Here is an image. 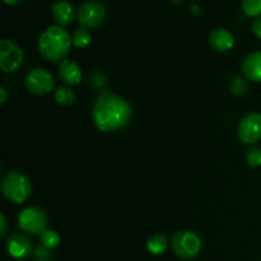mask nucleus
<instances>
[{
    "label": "nucleus",
    "mask_w": 261,
    "mask_h": 261,
    "mask_svg": "<svg viewBox=\"0 0 261 261\" xmlns=\"http://www.w3.org/2000/svg\"><path fill=\"white\" fill-rule=\"evenodd\" d=\"M133 110L126 99L112 92H102L92 106V120L99 132L116 133L129 125Z\"/></svg>",
    "instance_id": "1"
},
{
    "label": "nucleus",
    "mask_w": 261,
    "mask_h": 261,
    "mask_svg": "<svg viewBox=\"0 0 261 261\" xmlns=\"http://www.w3.org/2000/svg\"><path fill=\"white\" fill-rule=\"evenodd\" d=\"M73 40L61 25H50L38 37V50L50 63H61L70 51Z\"/></svg>",
    "instance_id": "2"
},
{
    "label": "nucleus",
    "mask_w": 261,
    "mask_h": 261,
    "mask_svg": "<svg viewBox=\"0 0 261 261\" xmlns=\"http://www.w3.org/2000/svg\"><path fill=\"white\" fill-rule=\"evenodd\" d=\"M2 193L10 203L22 204L32 194V184L19 171H9L2 178Z\"/></svg>",
    "instance_id": "3"
},
{
    "label": "nucleus",
    "mask_w": 261,
    "mask_h": 261,
    "mask_svg": "<svg viewBox=\"0 0 261 261\" xmlns=\"http://www.w3.org/2000/svg\"><path fill=\"white\" fill-rule=\"evenodd\" d=\"M18 227L20 231L30 236H41L47 229V214L41 206H28L18 216Z\"/></svg>",
    "instance_id": "4"
},
{
    "label": "nucleus",
    "mask_w": 261,
    "mask_h": 261,
    "mask_svg": "<svg viewBox=\"0 0 261 261\" xmlns=\"http://www.w3.org/2000/svg\"><path fill=\"white\" fill-rule=\"evenodd\" d=\"M171 249L173 254L182 260H193L201 250V240L191 231H178L171 237Z\"/></svg>",
    "instance_id": "5"
},
{
    "label": "nucleus",
    "mask_w": 261,
    "mask_h": 261,
    "mask_svg": "<svg viewBox=\"0 0 261 261\" xmlns=\"http://www.w3.org/2000/svg\"><path fill=\"white\" fill-rule=\"evenodd\" d=\"M24 60L23 51L17 43L9 38L0 41V68L4 73L18 70Z\"/></svg>",
    "instance_id": "6"
},
{
    "label": "nucleus",
    "mask_w": 261,
    "mask_h": 261,
    "mask_svg": "<svg viewBox=\"0 0 261 261\" xmlns=\"http://www.w3.org/2000/svg\"><path fill=\"white\" fill-rule=\"evenodd\" d=\"M24 84L30 93L35 94V96H45L53 91L55 81L50 71H47L46 69L36 68L27 74Z\"/></svg>",
    "instance_id": "7"
},
{
    "label": "nucleus",
    "mask_w": 261,
    "mask_h": 261,
    "mask_svg": "<svg viewBox=\"0 0 261 261\" xmlns=\"http://www.w3.org/2000/svg\"><path fill=\"white\" fill-rule=\"evenodd\" d=\"M106 18V8L98 2H86L76 12V20L84 28H96Z\"/></svg>",
    "instance_id": "8"
},
{
    "label": "nucleus",
    "mask_w": 261,
    "mask_h": 261,
    "mask_svg": "<svg viewBox=\"0 0 261 261\" xmlns=\"http://www.w3.org/2000/svg\"><path fill=\"white\" fill-rule=\"evenodd\" d=\"M237 135L244 144H255L261 139V114L251 112L244 116L237 126Z\"/></svg>",
    "instance_id": "9"
},
{
    "label": "nucleus",
    "mask_w": 261,
    "mask_h": 261,
    "mask_svg": "<svg viewBox=\"0 0 261 261\" xmlns=\"http://www.w3.org/2000/svg\"><path fill=\"white\" fill-rule=\"evenodd\" d=\"M5 246H7L8 254L17 260L27 259L33 251L31 240L23 233H14L8 237Z\"/></svg>",
    "instance_id": "10"
},
{
    "label": "nucleus",
    "mask_w": 261,
    "mask_h": 261,
    "mask_svg": "<svg viewBox=\"0 0 261 261\" xmlns=\"http://www.w3.org/2000/svg\"><path fill=\"white\" fill-rule=\"evenodd\" d=\"M51 15L59 25H69L74 22L76 13L70 3L66 0H58L51 7Z\"/></svg>",
    "instance_id": "11"
},
{
    "label": "nucleus",
    "mask_w": 261,
    "mask_h": 261,
    "mask_svg": "<svg viewBox=\"0 0 261 261\" xmlns=\"http://www.w3.org/2000/svg\"><path fill=\"white\" fill-rule=\"evenodd\" d=\"M209 46L213 48L214 51L218 53H224L233 47L234 45V37L229 31L224 30V28H216L209 35Z\"/></svg>",
    "instance_id": "12"
},
{
    "label": "nucleus",
    "mask_w": 261,
    "mask_h": 261,
    "mask_svg": "<svg viewBox=\"0 0 261 261\" xmlns=\"http://www.w3.org/2000/svg\"><path fill=\"white\" fill-rule=\"evenodd\" d=\"M241 70L249 81L261 83V51L249 54L242 61Z\"/></svg>",
    "instance_id": "13"
},
{
    "label": "nucleus",
    "mask_w": 261,
    "mask_h": 261,
    "mask_svg": "<svg viewBox=\"0 0 261 261\" xmlns=\"http://www.w3.org/2000/svg\"><path fill=\"white\" fill-rule=\"evenodd\" d=\"M59 76L64 83L69 84V86H75V84L81 83L82 70L78 64L65 59L59 64Z\"/></svg>",
    "instance_id": "14"
},
{
    "label": "nucleus",
    "mask_w": 261,
    "mask_h": 261,
    "mask_svg": "<svg viewBox=\"0 0 261 261\" xmlns=\"http://www.w3.org/2000/svg\"><path fill=\"white\" fill-rule=\"evenodd\" d=\"M168 240L165 234L155 233L150 236L147 241V250L152 255H161L167 250Z\"/></svg>",
    "instance_id": "15"
},
{
    "label": "nucleus",
    "mask_w": 261,
    "mask_h": 261,
    "mask_svg": "<svg viewBox=\"0 0 261 261\" xmlns=\"http://www.w3.org/2000/svg\"><path fill=\"white\" fill-rule=\"evenodd\" d=\"M54 98L61 106H73L76 102V94L68 87H58L54 92Z\"/></svg>",
    "instance_id": "16"
},
{
    "label": "nucleus",
    "mask_w": 261,
    "mask_h": 261,
    "mask_svg": "<svg viewBox=\"0 0 261 261\" xmlns=\"http://www.w3.org/2000/svg\"><path fill=\"white\" fill-rule=\"evenodd\" d=\"M71 40H73V45L75 46V47L84 48V47H87L89 43H91V41H92L91 32L88 31V28L79 27L74 31Z\"/></svg>",
    "instance_id": "17"
},
{
    "label": "nucleus",
    "mask_w": 261,
    "mask_h": 261,
    "mask_svg": "<svg viewBox=\"0 0 261 261\" xmlns=\"http://www.w3.org/2000/svg\"><path fill=\"white\" fill-rule=\"evenodd\" d=\"M40 242L43 247H46L48 250H53L55 247H58L59 244H60V236L54 229H46L40 236Z\"/></svg>",
    "instance_id": "18"
},
{
    "label": "nucleus",
    "mask_w": 261,
    "mask_h": 261,
    "mask_svg": "<svg viewBox=\"0 0 261 261\" xmlns=\"http://www.w3.org/2000/svg\"><path fill=\"white\" fill-rule=\"evenodd\" d=\"M242 10L249 17L259 18L261 15V0H241Z\"/></svg>",
    "instance_id": "19"
},
{
    "label": "nucleus",
    "mask_w": 261,
    "mask_h": 261,
    "mask_svg": "<svg viewBox=\"0 0 261 261\" xmlns=\"http://www.w3.org/2000/svg\"><path fill=\"white\" fill-rule=\"evenodd\" d=\"M246 162L250 167H260L261 166V148L252 147L245 154Z\"/></svg>",
    "instance_id": "20"
},
{
    "label": "nucleus",
    "mask_w": 261,
    "mask_h": 261,
    "mask_svg": "<svg viewBox=\"0 0 261 261\" xmlns=\"http://www.w3.org/2000/svg\"><path fill=\"white\" fill-rule=\"evenodd\" d=\"M33 260L35 261H50L51 260V255L48 252V249L43 247L42 245L36 247L33 250Z\"/></svg>",
    "instance_id": "21"
},
{
    "label": "nucleus",
    "mask_w": 261,
    "mask_h": 261,
    "mask_svg": "<svg viewBox=\"0 0 261 261\" xmlns=\"http://www.w3.org/2000/svg\"><path fill=\"white\" fill-rule=\"evenodd\" d=\"M231 89L233 93L236 94H242L246 92L247 89V84L245 83L244 79L241 78H234L232 79V83H231Z\"/></svg>",
    "instance_id": "22"
},
{
    "label": "nucleus",
    "mask_w": 261,
    "mask_h": 261,
    "mask_svg": "<svg viewBox=\"0 0 261 261\" xmlns=\"http://www.w3.org/2000/svg\"><path fill=\"white\" fill-rule=\"evenodd\" d=\"M251 30H252V32H254V35L261 40V17L256 18V19L252 22Z\"/></svg>",
    "instance_id": "23"
},
{
    "label": "nucleus",
    "mask_w": 261,
    "mask_h": 261,
    "mask_svg": "<svg viewBox=\"0 0 261 261\" xmlns=\"http://www.w3.org/2000/svg\"><path fill=\"white\" fill-rule=\"evenodd\" d=\"M8 232V223L4 213H0V237H5Z\"/></svg>",
    "instance_id": "24"
},
{
    "label": "nucleus",
    "mask_w": 261,
    "mask_h": 261,
    "mask_svg": "<svg viewBox=\"0 0 261 261\" xmlns=\"http://www.w3.org/2000/svg\"><path fill=\"white\" fill-rule=\"evenodd\" d=\"M0 94H2V98H0V103L4 105L5 101H7V92H5L4 88H0Z\"/></svg>",
    "instance_id": "25"
},
{
    "label": "nucleus",
    "mask_w": 261,
    "mask_h": 261,
    "mask_svg": "<svg viewBox=\"0 0 261 261\" xmlns=\"http://www.w3.org/2000/svg\"><path fill=\"white\" fill-rule=\"evenodd\" d=\"M3 2L8 5H17V4H19V3L24 2V0H3Z\"/></svg>",
    "instance_id": "26"
}]
</instances>
